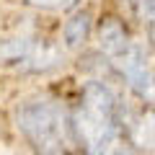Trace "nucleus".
I'll return each mask as SVG.
<instances>
[{"instance_id": "6", "label": "nucleus", "mask_w": 155, "mask_h": 155, "mask_svg": "<svg viewBox=\"0 0 155 155\" xmlns=\"http://www.w3.org/2000/svg\"><path fill=\"white\" fill-rule=\"evenodd\" d=\"M60 54H57L54 47H47V44H31V49L26 52L23 57V70L28 72H39V70H49V67L57 65Z\"/></svg>"}, {"instance_id": "1", "label": "nucleus", "mask_w": 155, "mask_h": 155, "mask_svg": "<svg viewBox=\"0 0 155 155\" xmlns=\"http://www.w3.org/2000/svg\"><path fill=\"white\" fill-rule=\"evenodd\" d=\"M122 122L124 111L114 91L98 80L85 83L70 116V129L80 150L85 155H106L122 129Z\"/></svg>"}, {"instance_id": "8", "label": "nucleus", "mask_w": 155, "mask_h": 155, "mask_svg": "<svg viewBox=\"0 0 155 155\" xmlns=\"http://www.w3.org/2000/svg\"><path fill=\"white\" fill-rule=\"evenodd\" d=\"M116 155H132V153H129V150H119Z\"/></svg>"}, {"instance_id": "4", "label": "nucleus", "mask_w": 155, "mask_h": 155, "mask_svg": "<svg viewBox=\"0 0 155 155\" xmlns=\"http://www.w3.org/2000/svg\"><path fill=\"white\" fill-rule=\"evenodd\" d=\"M132 41L127 34V28L122 26V21H116V18H106L98 28V44H101V52L106 57H116L122 49H127V44Z\"/></svg>"}, {"instance_id": "9", "label": "nucleus", "mask_w": 155, "mask_h": 155, "mask_svg": "<svg viewBox=\"0 0 155 155\" xmlns=\"http://www.w3.org/2000/svg\"><path fill=\"white\" fill-rule=\"evenodd\" d=\"M52 155H62V153H52Z\"/></svg>"}, {"instance_id": "2", "label": "nucleus", "mask_w": 155, "mask_h": 155, "mask_svg": "<svg viewBox=\"0 0 155 155\" xmlns=\"http://www.w3.org/2000/svg\"><path fill=\"white\" fill-rule=\"evenodd\" d=\"M18 129L39 153H57L67 137V114L57 101H28L16 114Z\"/></svg>"}, {"instance_id": "5", "label": "nucleus", "mask_w": 155, "mask_h": 155, "mask_svg": "<svg viewBox=\"0 0 155 155\" xmlns=\"http://www.w3.org/2000/svg\"><path fill=\"white\" fill-rule=\"evenodd\" d=\"M91 36V13L78 11L72 13L70 18L65 21V28H62V39L70 49H80V47L88 41Z\"/></svg>"}, {"instance_id": "7", "label": "nucleus", "mask_w": 155, "mask_h": 155, "mask_svg": "<svg viewBox=\"0 0 155 155\" xmlns=\"http://www.w3.org/2000/svg\"><path fill=\"white\" fill-rule=\"evenodd\" d=\"M34 8H44V11H70L75 8L78 0H26Z\"/></svg>"}, {"instance_id": "3", "label": "nucleus", "mask_w": 155, "mask_h": 155, "mask_svg": "<svg viewBox=\"0 0 155 155\" xmlns=\"http://www.w3.org/2000/svg\"><path fill=\"white\" fill-rule=\"evenodd\" d=\"M111 65L119 75L127 80V85L145 101H153V67L145 57V49L134 41H129L127 49H122L116 57H111Z\"/></svg>"}]
</instances>
